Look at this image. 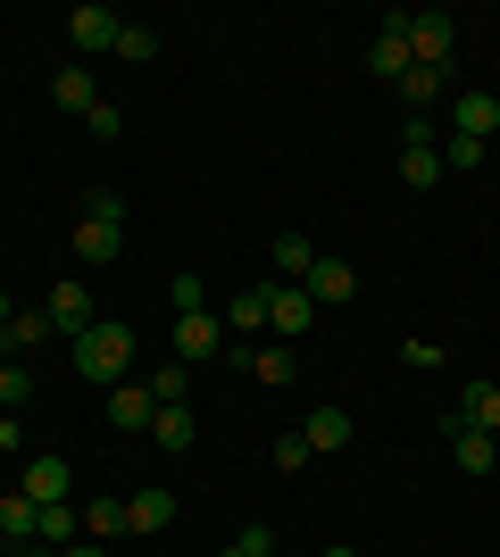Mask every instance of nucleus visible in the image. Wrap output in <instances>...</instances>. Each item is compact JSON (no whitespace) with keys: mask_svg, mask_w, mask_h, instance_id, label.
<instances>
[{"mask_svg":"<svg viewBox=\"0 0 500 557\" xmlns=\"http://www.w3.org/2000/svg\"><path fill=\"white\" fill-rule=\"evenodd\" d=\"M225 349V317H209V308H192V317H175V358H217Z\"/></svg>","mask_w":500,"mask_h":557,"instance_id":"nucleus-7","label":"nucleus"},{"mask_svg":"<svg viewBox=\"0 0 500 557\" xmlns=\"http://www.w3.org/2000/svg\"><path fill=\"white\" fill-rule=\"evenodd\" d=\"M9 317H17V308H9V292H0V333H9Z\"/></svg>","mask_w":500,"mask_h":557,"instance_id":"nucleus-39","label":"nucleus"},{"mask_svg":"<svg viewBox=\"0 0 500 557\" xmlns=\"http://www.w3.org/2000/svg\"><path fill=\"white\" fill-rule=\"evenodd\" d=\"M25 499H34V508H59V499H68V491H75V466L68 458H25Z\"/></svg>","mask_w":500,"mask_h":557,"instance_id":"nucleus-6","label":"nucleus"},{"mask_svg":"<svg viewBox=\"0 0 500 557\" xmlns=\"http://www.w3.org/2000/svg\"><path fill=\"white\" fill-rule=\"evenodd\" d=\"M451 134L492 141V134H500V100H492V92H459V100H451Z\"/></svg>","mask_w":500,"mask_h":557,"instance_id":"nucleus-12","label":"nucleus"},{"mask_svg":"<svg viewBox=\"0 0 500 557\" xmlns=\"http://www.w3.org/2000/svg\"><path fill=\"white\" fill-rule=\"evenodd\" d=\"M118 9H100V0H84V9H68V42L84 50V59H100V50H118Z\"/></svg>","mask_w":500,"mask_h":557,"instance_id":"nucleus-4","label":"nucleus"},{"mask_svg":"<svg viewBox=\"0 0 500 557\" xmlns=\"http://www.w3.org/2000/svg\"><path fill=\"white\" fill-rule=\"evenodd\" d=\"M0 358H9V349H0Z\"/></svg>","mask_w":500,"mask_h":557,"instance_id":"nucleus-41","label":"nucleus"},{"mask_svg":"<svg viewBox=\"0 0 500 557\" xmlns=\"http://www.w3.org/2000/svg\"><path fill=\"white\" fill-rule=\"evenodd\" d=\"M459 424L500 433V383H467V392H459Z\"/></svg>","mask_w":500,"mask_h":557,"instance_id":"nucleus-20","label":"nucleus"},{"mask_svg":"<svg viewBox=\"0 0 500 557\" xmlns=\"http://www.w3.org/2000/svg\"><path fill=\"white\" fill-rule=\"evenodd\" d=\"M492 458H500L492 433H476V424H451V466H459V474H492Z\"/></svg>","mask_w":500,"mask_h":557,"instance_id":"nucleus-18","label":"nucleus"},{"mask_svg":"<svg viewBox=\"0 0 500 557\" xmlns=\"http://www.w3.org/2000/svg\"><path fill=\"white\" fill-rule=\"evenodd\" d=\"M150 442H159V449H192V442H200L192 408H159V417H150Z\"/></svg>","mask_w":500,"mask_h":557,"instance_id":"nucleus-24","label":"nucleus"},{"mask_svg":"<svg viewBox=\"0 0 500 557\" xmlns=\"http://www.w3.org/2000/svg\"><path fill=\"white\" fill-rule=\"evenodd\" d=\"M267 258H276V275H284V283H301V275H309V233H276V242H267Z\"/></svg>","mask_w":500,"mask_h":557,"instance_id":"nucleus-22","label":"nucleus"},{"mask_svg":"<svg viewBox=\"0 0 500 557\" xmlns=\"http://www.w3.org/2000/svg\"><path fill=\"white\" fill-rule=\"evenodd\" d=\"M100 317H93V292H84V283H50V333H93Z\"/></svg>","mask_w":500,"mask_h":557,"instance_id":"nucleus-9","label":"nucleus"},{"mask_svg":"<svg viewBox=\"0 0 500 557\" xmlns=\"http://www.w3.org/2000/svg\"><path fill=\"white\" fill-rule=\"evenodd\" d=\"M84 134H93V141H118V134H125V116H118V100H100V109L84 116Z\"/></svg>","mask_w":500,"mask_h":557,"instance_id":"nucleus-33","label":"nucleus"},{"mask_svg":"<svg viewBox=\"0 0 500 557\" xmlns=\"http://www.w3.org/2000/svg\"><path fill=\"white\" fill-rule=\"evenodd\" d=\"M401 184L408 191H434V184H442V141H401Z\"/></svg>","mask_w":500,"mask_h":557,"instance_id":"nucleus-16","label":"nucleus"},{"mask_svg":"<svg viewBox=\"0 0 500 557\" xmlns=\"http://www.w3.org/2000/svg\"><path fill=\"white\" fill-rule=\"evenodd\" d=\"M309 325H317V300H309V292H301V283H267V333L292 349Z\"/></svg>","mask_w":500,"mask_h":557,"instance_id":"nucleus-2","label":"nucleus"},{"mask_svg":"<svg viewBox=\"0 0 500 557\" xmlns=\"http://www.w3.org/2000/svg\"><path fill=\"white\" fill-rule=\"evenodd\" d=\"M75 374H84V383H100V392H118L125 374H134V333H125V325L75 333Z\"/></svg>","mask_w":500,"mask_h":557,"instance_id":"nucleus-1","label":"nucleus"},{"mask_svg":"<svg viewBox=\"0 0 500 557\" xmlns=\"http://www.w3.org/2000/svg\"><path fill=\"white\" fill-rule=\"evenodd\" d=\"M150 417H159L150 383H118V392H109V424H118V433H150Z\"/></svg>","mask_w":500,"mask_h":557,"instance_id":"nucleus-13","label":"nucleus"},{"mask_svg":"<svg viewBox=\"0 0 500 557\" xmlns=\"http://www.w3.org/2000/svg\"><path fill=\"white\" fill-rule=\"evenodd\" d=\"M451 9H408V59L417 67H451Z\"/></svg>","mask_w":500,"mask_h":557,"instance_id":"nucleus-3","label":"nucleus"},{"mask_svg":"<svg viewBox=\"0 0 500 557\" xmlns=\"http://www.w3.org/2000/svg\"><path fill=\"white\" fill-rule=\"evenodd\" d=\"M367 67H376L383 84H401V75L417 67V59H408V34H376V50H367Z\"/></svg>","mask_w":500,"mask_h":557,"instance_id":"nucleus-23","label":"nucleus"},{"mask_svg":"<svg viewBox=\"0 0 500 557\" xmlns=\"http://www.w3.org/2000/svg\"><path fill=\"white\" fill-rule=\"evenodd\" d=\"M0 541H9V549H25V541H42V508H34L25 491H9V499H0Z\"/></svg>","mask_w":500,"mask_h":557,"instance_id":"nucleus-15","label":"nucleus"},{"mask_svg":"<svg viewBox=\"0 0 500 557\" xmlns=\"http://www.w3.org/2000/svg\"><path fill=\"white\" fill-rule=\"evenodd\" d=\"M442 84H451V67H408V75H401V100H408L417 116H426L434 100H442Z\"/></svg>","mask_w":500,"mask_h":557,"instance_id":"nucleus-25","label":"nucleus"},{"mask_svg":"<svg viewBox=\"0 0 500 557\" xmlns=\"http://www.w3.org/2000/svg\"><path fill=\"white\" fill-rule=\"evenodd\" d=\"M167 524H175V491H134V499H125V533H167Z\"/></svg>","mask_w":500,"mask_h":557,"instance_id":"nucleus-14","label":"nucleus"},{"mask_svg":"<svg viewBox=\"0 0 500 557\" xmlns=\"http://www.w3.org/2000/svg\"><path fill=\"white\" fill-rule=\"evenodd\" d=\"M17 557H59V549H42V541H25V549H17Z\"/></svg>","mask_w":500,"mask_h":557,"instance_id":"nucleus-38","label":"nucleus"},{"mask_svg":"<svg viewBox=\"0 0 500 557\" xmlns=\"http://www.w3.org/2000/svg\"><path fill=\"white\" fill-rule=\"evenodd\" d=\"M217 557H276V533H267V524H251V533H234Z\"/></svg>","mask_w":500,"mask_h":557,"instance_id":"nucleus-30","label":"nucleus"},{"mask_svg":"<svg viewBox=\"0 0 500 557\" xmlns=\"http://www.w3.org/2000/svg\"><path fill=\"white\" fill-rule=\"evenodd\" d=\"M25 399H34V374H25L17 358H0V417H17Z\"/></svg>","mask_w":500,"mask_h":557,"instance_id":"nucleus-27","label":"nucleus"},{"mask_svg":"<svg viewBox=\"0 0 500 557\" xmlns=\"http://www.w3.org/2000/svg\"><path fill=\"white\" fill-rule=\"evenodd\" d=\"M50 342V308H17V317H9V333H0V349H9V358H17V349H42Z\"/></svg>","mask_w":500,"mask_h":557,"instance_id":"nucleus-21","label":"nucleus"},{"mask_svg":"<svg viewBox=\"0 0 500 557\" xmlns=\"http://www.w3.org/2000/svg\"><path fill=\"white\" fill-rule=\"evenodd\" d=\"M125 533V499H93L84 508V541H118Z\"/></svg>","mask_w":500,"mask_h":557,"instance_id":"nucleus-26","label":"nucleus"},{"mask_svg":"<svg viewBox=\"0 0 500 557\" xmlns=\"http://www.w3.org/2000/svg\"><path fill=\"white\" fill-rule=\"evenodd\" d=\"M118 250H125V216H84V225H75V258H84V267H109Z\"/></svg>","mask_w":500,"mask_h":557,"instance_id":"nucleus-10","label":"nucleus"},{"mask_svg":"<svg viewBox=\"0 0 500 557\" xmlns=\"http://www.w3.org/2000/svg\"><path fill=\"white\" fill-rule=\"evenodd\" d=\"M50 100L68 116H93L100 109V84H93V67H59V84H50Z\"/></svg>","mask_w":500,"mask_h":557,"instance_id":"nucleus-19","label":"nucleus"},{"mask_svg":"<svg viewBox=\"0 0 500 557\" xmlns=\"http://www.w3.org/2000/svg\"><path fill=\"white\" fill-rule=\"evenodd\" d=\"M118 59L150 67V59H159V34H150V25H125V34H118Z\"/></svg>","mask_w":500,"mask_h":557,"instance_id":"nucleus-28","label":"nucleus"},{"mask_svg":"<svg viewBox=\"0 0 500 557\" xmlns=\"http://www.w3.org/2000/svg\"><path fill=\"white\" fill-rule=\"evenodd\" d=\"M301 292H309L317 308H342V300H358V267H351V258H309Z\"/></svg>","mask_w":500,"mask_h":557,"instance_id":"nucleus-5","label":"nucleus"},{"mask_svg":"<svg viewBox=\"0 0 500 557\" xmlns=\"http://www.w3.org/2000/svg\"><path fill=\"white\" fill-rule=\"evenodd\" d=\"M484 159H492V141H467V134H451V150H442V166H459V175L484 166Z\"/></svg>","mask_w":500,"mask_h":557,"instance_id":"nucleus-32","label":"nucleus"},{"mask_svg":"<svg viewBox=\"0 0 500 557\" xmlns=\"http://www.w3.org/2000/svg\"><path fill=\"white\" fill-rule=\"evenodd\" d=\"M59 557H109V541H75V549H59Z\"/></svg>","mask_w":500,"mask_h":557,"instance_id":"nucleus-37","label":"nucleus"},{"mask_svg":"<svg viewBox=\"0 0 500 557\" xmlns=\"http://www.w3.org/2000/svg\"><path fill=\"white\" fill-rule=\"evenodd\" d=\"M267 458H276V474H301V466H309V442H301V424H292V433H276V449H267Z\"/></svg>","mask_w":500,"mask_h":557,"instance_id":"nucleus-29","label":"nucleus"},{"mask_svg":"<svg viewBox=\"0 0 500 557\" xmlns=\"http://www.w3.org/2000/svg\"><path fill=\"white\" fill-rule=\"evenodd\" d=\"M167 292H175V317H192V308H209V283H200V275H175Z\"/></svg>","mask_w":500,"mask_h":557,"instance_id":"nucleus-34","label":"nucleus"},{"mask_svg":"<svg viewBox=\"0 0 500 557\" xmlns=\"http://www.w3.org/2000/svg\"><path fill=\"white\" fill-rule=\"evenodd\" d=\"M351 408H309L301 417V442H309V458H333V449H351Z\"/></svg>","mask_w":500,"mask_h":557,"instance_id":"nucleus-8","label":"nucleus"},{"mask_svg":"<svg viewBox=\"0 0 500 557\" xmlns=\"http://www.w3.org/2000/svg\"><path fill=\"white\" fill-rule=\"evenodd\" d=\"M401 358H408V367H442V342H426V333H417V342H401Z\"/></svg>","mask_w":500,"mask_h":557,"instance_id":"nucleus-35","label":"nucleus"},{"mask_svg":"<svg viewBox=\"0 0 500 557\" xmlns=\"http://www.w3.org/2000/svg\"><path fill=\"white\" fill-rule=\"evenodd\" d=\"M317 557H358V549H317Z\"/></svg>","mask_w":500,"mask_h":557,"instance_id":"nucleus-40","label":"nucleus"},{"mask_svg":"<svg viewBox=\"0 0 500 557\" xmlns=\"http://www.w3.org/2000/svg\"><path fill=\"white\" fill-rule=\"evenodd\" d=\"M225 333H242V342H259V333H267V283H251V292L225 300Z\"/></svg>","mask_w":500,"mask_h":557,"instance_id":"nucleus-17","label":"nucleus"},{"mask_svg":"<svg viewBox=\"0 0 500 557\" xmlns=\"http://www.w3.org/2000/svg\"><path fill=\"white\" fill-rule=\"evenodd\" d=\"M143 383H150L159 408H184V367H159V374H143Z\"/></svg>","mask_w":500,"mask_h":557,"instance_id":"nucleus-31","label":"nucleus"},{"mask_svg":"<svg viewBox=\"0 0 500 557\" xmlns=\"http://www.w3.org/2000/svg\"><path fill=\"white\" fill-rule=\"evenodd\" d=\"M17 442H25V424H17V417H0V449H17Z\"/></svg>","mask_w":500,"mask_h":557,"instance_id":"nucleus-36","label":"nucleus"},{"mask_svg":"<svg viewBox=\"0 0 500 557\" xmlns=\"http://www.w3.org/2000/svg\"><path fill=\"white\" fill-rule=\"evenodd\" d=\"M234 367H251V383H267V392H284V383H292V349L284 342H242Z\"/></svg>","mask_w":500,"mask_h":557,"instance_id":"nucleus-11","label":"nucleus"}]
</instances>
